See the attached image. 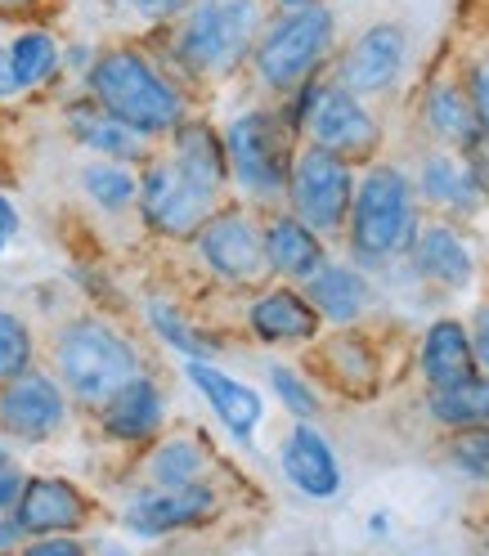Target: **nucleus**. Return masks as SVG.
Listing matches in <instances>:
<instances>
[{
  "instance_id": "1",
  "label": "nucleus",
  "mask_w": 489,
  "mask_h": 556,
  "mask_svg": "<svg viewBox=\"0 0 489 556\" xmlns=\"http://www.w3.org/2000/svg\"><path fill=\"white\" fill-rule=\"evenodd\" d=\"M82 86L103 113L130 126L135 135L153 139V144H162L193 113L189 90L166 67V59L158 63L145 46H130V41L95 50L90 67L82 73Z\"/></svg>"
},
{
  "instance_id": "2",
  "label": "nucleus",
  "mask_w": 489,
  "mask_h": 556,
  "mask_svg": "<svg viewBox=\"0 0 489 556\" xmlns=\"http://www.w3.org/2000/svg\"><path fill=\"white\" fill-rule=\"evenodd\" d=\"M261 27V0H193L176 23H166V67L185 86L229 81L248 67Z\"/></svg>"
},
{
  "instance_id": "3",
  "label": "nucleus",
  "mask_w": 489,
  "mask_h": 556,
  "mask_svg": "<svg viewBox=\"0 0 489 556\" xmlns=\"http://www.w3.org/2000/svg\"><path fill=\"white\" fill-rule=\"evenodd\" d=\"M423 229V206H417L413 176L396 162H368L355 176L351 216H346V252L360 269H391L404 261L409 242Z\"/></svg>"
},
{
  "instance_id": "4",
  "label": "nucleus",
  "mask_w": 489,
  "mask_h": 556,
  "mask_svg": "<svg viewBox=\"0 0 489 556\" xmlns=\"http://www.w3.org/2000/svg\"><path fill=\"white\" fill-rule=\"evenodd\" d=\"M139 368H145L139 345L103 315H73L50 337V372L77 408L95 413Z\"/></svg>"
},
{
  "instance_id": "5",
  "label": "nucleus",
  "mask_w": 489,
  "mask_h": 556,
  "mask_svg": "<svg viewBox=\"0 0 489 556\" xmlns=\"http://www.w3.org/2000/svg\"><path fill=\"white\" fill-rule=\"evenodd\" d=\"M333 54H337V14L328 0H310L301 10H278V18H265L248 54V73L269 99H284L301 81L319 77L333 63Z\"/></svg>"
},
{
  "instance_id": "6",
  "label": "nucleus",
  "mask_w": 489,
  "mask_h": 556,
  "mask_svg": "<svg viewBox=\"0 0 489 556\" xmlns=\"http://www.w3.org/2000/svg\"><path fill=\"white\" fill-rule=\"evenodd\" d=\"M225 162H229V185L252 206H284L288 170L297 153V130L284 122L278 103H252L238 109L225 126Z\"/></svg>"
},
{
  "instance_id": "7",
  "label": "nucleus",
  "mask_w": 489,
  "mask_h": 556,
  "mask_svg": "<svg viewBox=\"0 0 489 556\" xmlns=\"http://www.w3.org/2000/svg\"><path fill=\"white\" fill-rule=\"evenodd\" d=\"M278 113L305 144H319L351 166H368L381 149V122L368 113V99L351 94L333 77H310L278 99Z\"/></svg>"
},
{
  "instance_id": "8",
  "label": "nucleus",
  "mask_w": 489,
  "mask_h": 556,
  "mask_svg": "<svg viewBox=\"0 0 489 556\" xmlns=\"http://www.w3.org/2000/svg\"><path fill=\"white\" fill-rule=\"evenodd\" d=\"M225 198L189 180L185 170L166 153H149L139 162V193H135V216L153 238L162 242H189L202 220L216 212Z\"/></svg>"
},
{
  "instance_id": "9",
  "label": "nucleus",
  "mask_w": 489,
  "mask_h": 556,
  "mask_svg": "<svg viewBox=\"0 0 489 556\" xmlns=\"http://www.w3.org/2000/svg\"><path fill=\"white\" fill-rule=\"evenodd\" d=\"M189 242H193L202 269L212 274L221 288L252 292L269 278L265 242H261V216H256L252 202H221Z\"/></svg>"
},
{
  "instance_id": "10",
  "label": "nucleus",
  "mask_w": 489,
  "mask_h": 556,
  "mask_svg": "<svg viewBox=\"0 0 489 556\" xmlns=\"http://www.w3.org/2000/svg\"><path fill=\"white\" fill-rule=\"evenodd\" d=\"M351 193H355V166L319 149V144H297L292 153V170H288V189H284V206L305 220L314 233L324 238H341L346 216H351Z\"/></svg>"
},
{
  "instance_id": "11",
  "label": "nucleus",
  "mask_w": 489,
  "mask_h": 556,
  "mask_svg": "<svg viewBox=\"0 0 489 556\" xmlns=\"http://www.w3.org/2000/svg\"><path fill=\"white\" fill-rule=\"evenodd\" d=\"M221 516V490L212 480H193V484H139L117 511V526L130 539H171L198 526H212Z\"/></svg>"
},
{
  "instance_id": "12",
  "label": "nucleus",
  "mask_w": 489,
  "mask_h": 556,
  "mask_svg": "<svg viewBox=\"0 0 489 556\" xmlns=\"http://www.w3.org/2000/svg\"><path fill=\"white\" fill-rule=\"evenodd\" d=\"M67 422H73V400H67L54 372L32 364L27 372L0 387V435L10 444L41 448L54 435H63Z\"/></svg>"
},
{
  "instance_id": "13",
  "label": "nucleus",
  "mask_w": 489,
  "mask_h": 556,
  "mask_svg": "<svg viewBox=\"0 0 489 556\" xmlns=\"http://www.w3.org/2000/svg\"><path fill=\"white\" fill-rule=\"evenodd\" d=\"M409 67V31L400 23H373L333 59V81L360 99L391 94Z\"/></svg>"
},
{
  "instance_id": "14",
  "label": "nucleus",
  "mask_w": 489,
  "mask_h": 556,
  "mask_svg": "<svg viewBox=\"0 0 489 556\" xmlns=\"http://www.w3.org/2000/svg\"><path fill=\"white\" fill-rule=\"evenodd\" d=\"M242 324H248L252 341L265 345V351H301V345H314L324 332L319 309L310 305L301 283H261L252 288V301L242 309Z\"/></svg>"
},
{
  "instance_id": "15",
  "label": "nucleus",
  "mask_w": 489,
  "mask_h": 556,
  "mask_svg": "<svg viewBox=\"0 0 489 556\" xmlns=\"http://www.w3.org/2000/svg\"><path fill=\"white\" fill-rule=\"evenodd\" d=\"M23 539L37 534H82L95 520V498L67 476H23V490L10 507Z\"/></svg>"
},
{
  "instance_id": "16",
  "label": "nucleus",
  "mask_w": 489,
  "mask_h": 556,
  "mask_svg": "<svg viewBox=\"0 0 489 556\" xmlns=\"http://www.w3.org/2000/svg\"><path fill=\"white\" fill-rule=\"evenodd\" d=\"M95 427L109 444L145 448L153 435L166 431V391H162V381L149 368H139L130 381H122V387L95 408Z\"/></svg>"
},
{
  "instance_id": "17",
  "label": "nucleus",
  "mask_w": 489,
  "mask_h": 556,
  "mask_svg": "<svg viewBox=\"0 0 489 556\" xmlns=\"http://www.w3.org/2000/svg\"><path fill=\"white\" fill-rule=\"evenodd\" d=\"M185 381L206 400V408L216 413V422L229 431V440L252 448V440L265 422V395L252 381L225 372L216 359H185Z\"/></svg>"
},
{
  "instance_id": "18",
  "label": "nucleus",
  "mask_w": 489,
  "mask_h": 556,
  "mask_svg": "<svg viewBox=\"0 0 489 556\" xmlns=\"http://www.w3.org/2000/svg\"><path fill=\"white\" fill-rule=\"evenodd\" d=\"M278 471H284V480L310 503H333L346 484L333 440L314 422H292L288 435L278 440Z\"/></svg>"
},
{
  "instance_id": "19",
  "label": "nucleus",
  "mask_w": 489,
  "mask_h": 556,
  "mask_svg": "<svg viewBox=\"0 0 489 556\" xmlns=\"http://www.w3.org/2000/svg\"><path fill=\"white\" fill-rule=\"evenodd\" d=\"M404 265L413 269V278H423V283H431L440 292H463L476 283V252L453 225L417 229V238L404 252Z\"/></svg>"
},
{
  "instance_id": "20",
  "label": "nucleus",
  "mask_w": 489,
  "mask_h": 556,
  "mask_svg": "<svg viewBox=\"0 0 489 556\" xmlns=\"http://www.w3.org/2000/svg\"><path fill=\"white\" fill-rule=\"evenodd\" d=\"M301 288H305L310 305L319 309V319L333 328H355L377 301L368 269H360L355 261H333V256L314 269Z\"/></svg>"
},
{
  "instance_id": "21",
  "label": "nucleus",
  "mask_w": 489,
  "mask_h": 556,
  "mask_svg": "<svg viewBox=\"0 0 489 556\" xmlns=\"http://www.w3.org/2000/svg\"><path fill=\"white\" fill-rule=\"evenodd\" d=\"M261 242H265L269 278H284V283H305L328 261V238L314 233L305 220H297L288 206L261 216Z\"/></svg>"
},
{
  "instance_id": "22",
  "label": "nucleus",
  "mask_w": 489,
  "mask_h": 556,
  "mask_svg": "<svg viewBox=\"0 0 489 556\" xmlns=\"http://www.w3.org/2000/svg\"><path fill=\"white\" fill-rule=\"evenodd\" d=\"M63 126H67V139H73L77 149H86L90 157H113V162L139 166V162L153 153V139L135 135L130 126H122L117 117H109L90 94H77L73 103H67V109H63Z\"/></svg>"
},
{
  "instance_id": "23",
  "label": "nucleus",
  "mask_w": 489,
  "mask_h": 556,
  "mask_svg": "<svg viewBox=\"0 0 489 556\" xmlns=\"http://www.w3.org/2000/svg\"><path fill=\"white\" fill-rule=\"evenodd\" d=\"M166 157L176 162L189 180H198L202 189H212L225 198L229 189V162H225V139H221V126L202 122V117H185L176 130L166 135Z\"/></svg>"
},
{
  "instance_id": "24",
  "label": "nucleus",
  "mask_w": 489,
  "mask_h": 556,
  "mask_svg": "<svg viewBox=\"0 0 489 556\" xmlns=\"http://www.w3.org/2000/svg\"><path fill=\"white\" fill-rule=\"evenodd\" d=\"M413 189H417V198H423L427 206H436V212L449 216V220L453 216H476L480 206H485V198H480V189L472 180L467 157L463 153H449V149L423 157Z\"/></svg>"
},
{
  "instance_id": "25",
  "label": "nucleus",
  "mask_w": 489,
  "mask_h": 556,
  "mask_svg": "<svg viewBox=\"0 0 489 556\" xmlns=\"http://www.w3.org/2000/svg\"><path fill=\"white\" fill-rule=\"evenodd\" d=\"M423 126L449 153H467L480 139V117L472 109V94L463 77H440L423 90Z\"/></svg>"
},
{
  "instance_id": "26",
  "label": "nucleus",
  "mask_w": 489,
  "mask_h": 556,
  "mask_svg": "<svg viewBox=\"0 0 489 556\" xmlns=\"http://www.w3.org/2000/svg\"><path fill=\"white\" fill-rule=\"evenodd\" d=\"M145 484H193V480H212L216 458H212V444L193 431H162L145 444Z\"/></svg>"
},
{
  "instance_id": "27",
  "label": "nucleus",
  "mask_w": 489,
  "mask_h": 556,
  "mask_svg": "<svg viewBox=\"0 0 489 556\" xmlns=\"http://www.w3.org/2000/svg\"><path fill=\"white\" fill-rule=\"evenodd\" d=\"M417 368H423L427 387H449V381H463V377L480 372L467 324L463 319H436L423 332V345H417Z\"/></svg>"
},
{
  "instance_id": "28",
  "label": "nucleus",
  "mask_w": 489,
  "mask_h": 556,
  "mask_svg": "<svg viewBox=\"0 0 489 556\" xmlns=\"http://www.w3.org/2000/svg\"><path fill=\"white\" fill-rule=\"evenodd\" d=\"M5 54H10V73H14L18 94L41 90L63 73V41L54 37L50 27H37V23L18 27L14 37L5 41Z\"/></svg>"
},
{
  "instance_id": "29",
  "label": "nucleus",
  "mask_w": 489,
  "mask_h": 556,
  "mask_svg": "<svg viewBox=\"0 0 489 556\" xmlns=\"http://www.w3.org/2000/svg\"><path fill=\"white\" fill-rule=\"evenodd\" d=\"M145 324L180 359H221L225 355V341L216 332H206L202 324H193L185 315V305H176L171 296H149L145 301Z\"/></svg>"
},
{
  "instance_id": "30",
  "label": "nucleus",
  "mask_w": 489,
  "mask_h": 556,
  "mask_svg": "<svg viewBox=\"0 0 489 556\" xmlns=\"http://www.w3.org/2000/svg\"><path fill=\"white\" fill-rule=\"evenodd\" d=\"M427 417L440 431H463L489 422V372H472L449 387H427Z\"/></svg>"
},
{
  "instance_id": "31",
  "label": "nucleus",
  "mask_w": 489,
  "mask_h": 556,
  "mask_svg": "<svg viewBox=\"0 0 489 556\" xmlns=\"http://www.w3.org/2000/svg\"><path fill=\"white\" fill-rule=\"evenodd\" d=\"M77 189H82V198L95 206V212H103V216H126V212H135L139 170H135L130 162L95 157V162H82Z\"/></svg>"
},
{
  "instance_id": "32",
  "label": "nucleus",
  "mask_w": 489,
  "mask_h": 556,
  "mask_svg": "<svg viewBox=\"0 0 489 556\" xmlns=\"http://www.w3.org/2000/svg\"><path fill=\"white\" fill-rule=\"evenodd\" d=\"M265 377H269L274 400L284 404V413L292 417V422H319L324 395H319V387H314V381H310L301 368H292V364H269Z\"/></svg>"
},
{
  "instance_id": "33",
  "label": "nucleus",
  "mask_w": 489,
  "mask_h": 556,
  "mask_svg": "<svg viewBox=\"0 0 489 556\" xmlns=\"http://www.w3.org/2000/svg\"><path fill=\"white\" fill-rule=\"evenodd\" d=\"M37 364V332L18 309L0 305V387Z\"/></svg>"
},
{
  "instance_id": "34",
  "label": "nucleus",
  "mask_w": 489,
  "mask_h": 556,
  "mask_svg": "<svg viewBox=\"0 0 489 556\" xmlns=\"http://www.w3.org/2000/svg\"><path fill=\"white\" fill-rule=\"evenodd\" d=\"M444 458H449L453 471H463L467 480L489 484V422H480V427H463V431H449Z\"/></svg>"
},
{
  "instance_id": "35",
  "label": "nucleus",
  "mask_w": 489,
  "mask_h": 556,
  "mask_svg": "<svg viewBox=\"0 0 489 556\" xmlns=\"http://www.w3.org/2000/svg\"><path fill=\"white\" fill-rule=\"evenodd\" d=\"M324 359H328V368H333L337 387H351V377H373V355H368V345H364L351 328H341V332L328 341Z\"/></svg>"
},
{
  "instance_id": "36",
  "label": "nucleus",
  "mask_w": 489,
  "mask_h": 556,
  "mask_svg": "<svg viewBox=\"0 0 489 556\" xmlns=\"http://www.w3.org/2000/svg\"><path fill=\"white\" fill-rule=\"evenodd\" d=\"M113 14H126L135 23H145V27H166V23H176L193 0H103Z\"/></svg>"
},
{
  "instance_id": "37",
  "label": "nucleus",
  "mask_w": 489,
  "mask_h": 556,
  "mask_svg": "<svg viewBox=\"0 0 489 556\" xmlns=\"http://www.w3.org/2000/svg\"><path fill=\"white\" fill-rule=\"evenodd\" d=\"M463 86L472 94V109L480 117V135H489V54H476L463 67Z\"/></svg>"
},
{
  "instance_id": "38",
  "label": "nucleus",
  "mask_w": 489,
  "mask_h": 556,
  "mask_svg": "<svg viewBox=\"0 0 489 556\" xmlns=\"http://www.w3.org/2000/svg\"><path fill=\"white\" fill-rule=\"evenodd\" d=\"M27 556H82L86 552V539L82 534H37V539H23Z\"/></svg>"
},
{
  "instance_id": "39",
  "label": "nucleus",
  "mask_w": 489,
  "mask_h": 556,
  "mask_svg": "<svg viewBox=\"0 0 489 556\" xmlns=\"http://www.w3.org/2000/svg\"><path fill=\"white\" fill-rule=\"evenodd\" d=\"M463 157H467V166H472V180H476L480 198L489 202V135H480V139H476V144H472Z\"/></svg>"
},
{
  "instance_id": "40",
  "label": "nucleus",
  "mask_w": 489,
  "mask_h": 556,
  "mask_svg": "<svg viewBox=\"0 0 489 556\" xmlns=\"http://www.w3.org/2000/svg\"><path fill=\"white\" fill-rule=\"evenodd\" d=\"M467 332H472V351H476V364L489 372V305H480L476 315H472V324H467Z\"/></svg>"
},
{
  "instance_id": "41",
  "label": "nucleus",
  "mask_w": 489,
  "mask_h": 556,
  "mask_svg": "<svg viewBox=\"0 0 489 556\" xmlns=\"http://www.w3.org/2000/svg\"><path fill=\"white\" fill-rule=\"evenodd\" d=\"M54 0H0V23H23V18H37L41 10H50Z\"/></svg>"
},
{
  "instance_id": "42",
  "label": "nucleus",
  "mask_w": 489,
  "mask_h": 556,
  "mask_svg": "<svg viewBox=\"0 0 489 556\" xmlns=\"http://www.w3.org/2000/svg\"><path fill=\"white\" fill-rule=\"evenodd\" d=\"M23 233V216H18V206H14V198L5 193V189H0V242H5V248H10V242Z\"/></svg>"
},
{
  "instance_id": "43",
  "label": "nucleus",
  "mask_w": 489,
  "mask_h": 556,
  "mask_svg": "<svg viewBox=\"0 0 489 556\" xmlns=\"http://www.w3.org/2000/svg\"><path fill=\"white\" fill-rule=\"evenodd\" d=\"M23 467L18 463H10L5 471H0V511H10L14 507V498H18V490H23Z\"/></svg>"
},
{
  "instance_id": "44",
  "label": "nucleus",
  "mask_w": 489,
  "mask_h": 556,
  "mask_svg": "<svg viewBox=\"0 0 489 556\" xmlns=\"http://www.w3.org/2000/svg\"><path fill=\"white\" fill-rule=\"evenodd\" d=\"M23 547V530L14 526L10 511H0V552H18Z\"/></svg>"
},
{
  "instance_id": "45",
  "label": "nucleus",
  "mask_w": 489,
  "mask_h": 556,
  "mask_svg": "<svg viewBox=\"0 0 489 556\" xmlns=\"http://www.w3.org/2000/svg\"><path fill=\"white\" fill-rule=\"evenodd\" d=\"M90 59H95V46H63V67H73V73H86L90 67Z\"/></svg>"
},
{
  "instance_id": "46",
  "label": "nucleus",
  "mask_w": 489,
  "mask_h": 556,
  "mask_svg": "<svg viewBox=\"0 0 489 556\" xmlns=\"http://www.w3.org/2000/svg\"><path fill=\"white\" fill-rule=\"evenodd\" d=\"M0 99H18V86H14V73H10V54L0 46Z\"/></svg>"
},
{
  "instance_id": "47",
  "label": "nucleus",
  "mask_w": 489,
  "mask_h": 556,
  "mask_svg": "<svg viewBox=\"0 0 489 556\" xmlns=\"http://www.w3.org/2000/svg\"><path fill=\"white\" fill-rule=\"evenodd\" d=\"M10 463H14V448H10V440H5V435H0V471H5Z\"/></svg>"
},
{
  "instance_id": "48",
  "label": "nucleus",
  "mask_w": 489,
  "mask_h": 556,
  "mask_svg": "<svg viewBox=\"0 0 489 556\" xmlns=\"http://www.w3.org/2000/svg\"><path fill=\"white\" fill-rule=\"evenodd\" d=\"M278 10H301V5H310V0H274Z\"/></svg>"
},
{
  "instance_id": "49",
  "label": "nucleus",
  "mask_w": 489,
  "mask_h": 556,
  "mask_svg": "<svg viewBox=\"0 0 489 556\" xmlns=\"http://www.w3.org/2000/svg\"><path fill=\"white\" fill-rule=\"evenodd\" d=\"M485 547H489V526H485Z\"/></svg>"
},
{
  "instance_id": "50",
  "label": "nucleus",
  "mask_w": 489,
  "mask_h": 556,
  "mask_svg": "<svg viewBox=\"0 0 489 556\" xmlns=\"http://www.w3.org/2000/svg\"><path fill=\"white\" fill-rule=\"evenodd\" d=\"M0 256H5V242H0Z\"/></svg>"
}]
</instances>
